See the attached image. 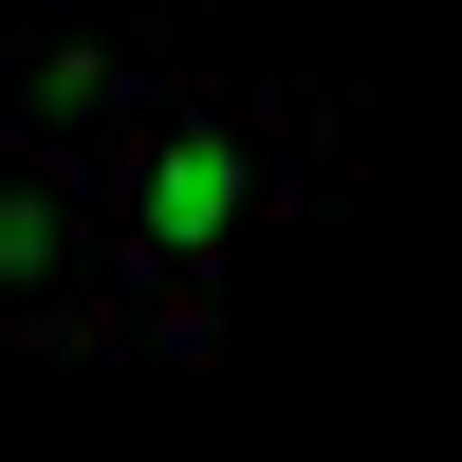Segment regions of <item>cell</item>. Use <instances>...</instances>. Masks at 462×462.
Masks as SVG:
<instances>
[{
    "mask_svg": "<svg viewBox=\"0 0 462 462\" xmlns=\"http://www.w3.org/2000/svg\"><path fill=\"white\" fill-rule=\"evenodd\" d=\"M93 204H111V259H130V296L148 315H204V278L278 222V130H259L241 93H148L130 111V148L93 167Z\"/></svg>",
    "mask_w": 462,
    "mask_h": 462,
    "instance_id": "1",
    "label": "cell"
},
{
    "mask_svg": "<svg viewBox=\"0 0 462 462\" xmlns=\"http://www.w3.org/2000/svg\"><path fill=\"white\" fill-rule=\"evenodd\" d=\"M148 93H167V56H148V19H130V0H74V19L37 37V93H19V130L56 148V167H111Z\"/></svg>",
    "mask_w": 462,
    "mask_h": 462,
    "instance_id": "3",
    "label": "cell"
},
{
    "mask_svg": "<svg viewBox=\"0 0 462 462\" xmlns=\"http://www.w3.org/2000/svg\"><path fill=\"white\" fill-rule=\"evenodd\" d=\"M0 333H130V259H111L93 167L0 148Z\"/></svg>",
    "mask_w": 462,
    "mask_h": 462,
    "instance_id": "2",
    "label": "cell"
}]
</instances>
